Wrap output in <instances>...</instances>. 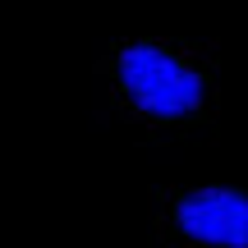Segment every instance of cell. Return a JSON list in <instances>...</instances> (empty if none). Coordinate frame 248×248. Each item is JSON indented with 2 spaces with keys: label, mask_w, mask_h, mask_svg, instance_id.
I'll return each mask as SVG.
<instances>
[{
  "label": "cell",
  "mask_w": 248,
  "mask_h": 248,
  "mask_svg": "<svg viewBox=\"0 0 248 248\" xmlns=\"http://www.w3.org/2000/svg\"><path fill=\"white\" fill-rule=\"evenodd\" d=\"M110 97L142 124L184 129L216 106V60L202 46L166 37H129L106 55Z\"/></svg>",
  "instance_id": "obj_1"
},
{
  "label": "cell",
  "mask_w": 248,
  "mask_h": 248,
  "mask_svg": "<svg viewBox=\"0 0 248 248\" xmlns=\"http://www.w3.org/2000/svg\"><path fill=\"white\" fill-rule=\"evenodd\" d=\"M156 230L175 248H248L244 184H184L156 198Z\"/></svg>",
  "instance_id": "obj_2"
}]
</instances>
